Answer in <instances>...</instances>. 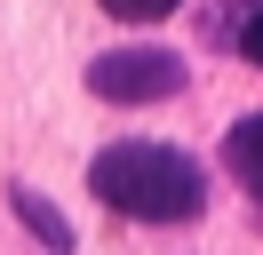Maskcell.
Wrapping results in <instances>:
<instances>
[{
	"instance_id": "6da1fadb",
	"label": "cell",
	"mask_w": 263,
	"mask_h": 255,
	"mask_svg": "<svg viewBox=\"0 0 263 255\" xmlns=\"http://www.w3.org/2000/svg\"><path fill=\"white\" fill-rule=\"evenodd\" d=\"M88 191L128 223H192L208 207V175L176 143H112L88 159Z\"/></svg>"
},
{
	"instance_id": "7a4b0ae2",
	"label": "cell",
	"mask_w": 263,
	"mask_h": 255,
	"mask_svg": "<svg viewBox=\"0 0 263 255\" xmlns=\"http://www.w3.org/2000/svg\"><path fill=\"white\" fill-rule=\"evenodd\" d=\"M88 88L104 104H167L183 88V56H167V48H112V56L88 64Z\"/></svg>"
},
{
	"instance_id": "3957f363",
	"label": "cell",
	"mask_w": 263,
	"mask_h": 255,
	"mask_svg": "<svg viewBox=\"0 0 263 255\" xmlns=\"http://www.w3.org/2000/svg\"><path fill=\"white\" fill-rule=\"evenodd\" d=\"M223 168H231V175H239V184L263 199V112H247V120L223 136Z\"/></svg>"
},
{
	"instance_id": "277c9868",
	"label": "cell",
	"mask_w": 263,
	"mask_h": 255,
	"mask_svg": "<svg viewBox=\"0 0 263 255\" xmlns=\"http://www.w3.org/2000/svg\"><path fill=\"white\" fill-rule=\"evenodd\" d=\"M16 215H24V223H32V231H40V239H48V247H56V255H64V247H72V223H64V215H48V199H40V191H16Z\"/></svg>"
},
{
	"instance_id": "5b68a950",
	"label": "cell",
	"mask_w": 263,
	"mask_h": 255,
	"mask_svg": "<svg viewBox=\"0 0 263 255\" xmlns=\"http://www.w3.org/2000/svg\"><path fill=\"white\" fill-rule=\"evenodd\" d=\"M104 16H120V24H160V16H176L183 0H96Z\"/></svg>"
},
{
	"instance_id": "8992f818",
	"label": "cell",
	"mask_w": 263,
	"mask_h": 255,
	"mask_svg": "<svg viewBox=\"0 0 263 255\" xmlns=\"http://www.w3.org/2000/svg\"><path fill=\"white\" fill-rule=\"evenodd\" d=\"M239 48H247V64H263V8L247 16V32H239Z\"/></svg>"
}]
</instances>
